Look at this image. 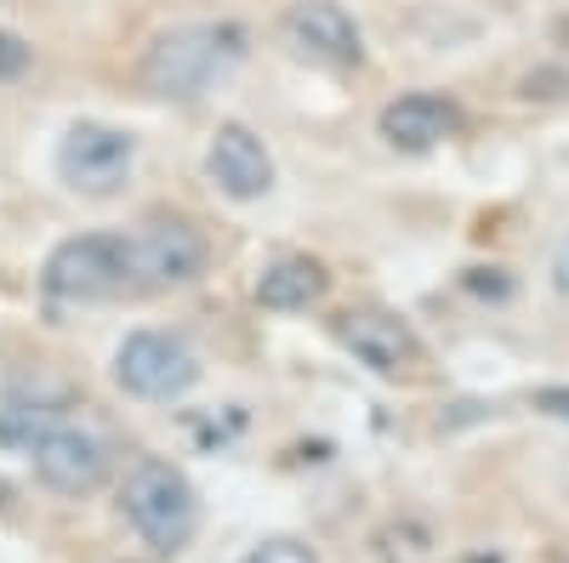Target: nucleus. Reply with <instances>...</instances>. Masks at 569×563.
<instances>
[{
  "label": "nucleus",
  "instance_id": "9b49d317",
  "mask_svg": "<svg viewBox=\"0 0 569 563\" xmlns=\"http://www.w3.org/2000/svg\"><path fill=\"white\" fill-rule=\"evenodd\" d=\"M206 165H211L217 188H222V194H233V200H262L268 188H273V160H268V149L257 143L246 125H222L211 137Z\"/></svg>",
  "mask_w": 569,
  "mask_h": 563
},
{
  "label": "nucleus",
  "instance_id": "7ed1b4c3",
  "mask_svg": "<svg viewBox=\"0 0 569 563\" xmlns=\"http://www.w3.org/2000/svg\"><path fill=\"white\" fill-rule=\"evenodd\" d=\"M131 285H142L137 240H120V233H80L46 257V291L58 302H103Z\"/></svg>",
  "mask_w": 569,
  "mask_h": 563
},
{
  "label": "nucleus",
  "instance_id": "dca6fc26",
  "mask_svg": "<svg viewBox=\"0 0 569 563\" xmlns=\"http://www.w3.org/2000/svg\"><path fill=\"white\" fill-rule=\"evenodd\" d=\"M552 285L569 296V240H563V245H558V257H552Z\"/></svg>",
  "mask_w": 569,
  "mask_h": 563
},
{
  "label": "nucleus",
  "instance_id": "f257e3e1",
  "mask_svg": "<svg viewBox=\"0 0 569 563\" xmlns=\"http://www.w3.org/2000/svg\"><path fill=\"white\" fill-rule=\"evenodd\" d=\"M240 58H246V34L233 23H188V29H171L149 46L142 86H149L154 98H200V91L211 80H222Z\"/></svg>",
  "mask_w": 569,
  "mask_h": 563
},
{
  "label": "nucleus",
  "instance_id": "f03ea898",
  "mask_svg": "<svg viewBox=\"0 0 569 563\" xmlns=\"http://www.w3.org/2000/svg\"><path fill=\"white\" fill-rule=\"evenodd\" d=\"M120 506H126V519L131 530L149 541L154 552H182L188 535H194L200 524V501H194V484H188L171 461L160 455H142L131 473H126V490H120Z\"/></svg>",
  "mask_w": 569,
  "mask_h": 563
},
{
  "label": "nucleus",
  "instance_id": "4468645a",
  "mask_svg": "<svg viewBox=\"0 0 569 563\" xmlns=\"http://www.w3.org/2000/svg\"><path fill=\"white\" fill-rule=\"evenodd\" d=\"M23 58H29L23 40H18V34H0V80H12V74L23 69Z\"/></svg>",
  "mask_w": 569,
  "mask_h": 563
},
{
  "label": "nucleus",
  "instance_id": "20e7f679",
  "mask_svg": "<svg viewBox=\"0 0 569 563\" xmlns=\"http://www.w3.org/2000/svg\"><path fill=\"white\" fill-rule=\"evenodd\" d=\"M131 160H137V143L114 125H98V120H80L69 125V137L58 143V177L74 188V194H91L103 200L131 177Z\"/></svg>",
  "mask_w": 569,
  "mask_h": 563
},
{
  "label": "nucleus",
  "instance_id": "6e6552de",
  "mask_svg": "<svg viewBox=\"0 0 569 563\" xmlns=\"http://www.w3.org/2000/svg\"><path fill=\"white\" fill-rule=\"evenodd\" d=\"M206 273V240L194 222L182 217H160L142 228L137 240V279L142 285H188Z\"/></svg>",
  "mask_w": 569,
  "mask_h": 563
},
{
  "label": "nucleus",
  "instance_id": "f8f14e48",
  "mask_svg": "<svg viewBox=\"0 0 569 563\" xmlns=\"http://www.w3.org/2000/svg\"><path fill=\"white\" fill-rule=\"evenodd\" d=\"M325 285H330V279H325V268H319L313 257H279V262L262 268V279H257V302L273 308V313H297V308L319 302Z\"/></svg>",
  "mask_w": 569,
  "mask_h": 563
},
{
  "label": "nucleus",
  "instance_id": "1a4fd4ad",
  "mask_svg": "<svg viewBox=\"0 0 569 563\" xmlns=\"http://www.w3.org/2000/svg\"><path fill=\"white\" fill-rule=\"evenodd\" d=\"M34 473L63 495H86L109 473V444L86 428H52L34 444Z\"/></svg>",
  "mask_w": 569,
  "mask_h": 563
},
{
  "label": "nucleus",
  "instance_id": "ddd939ff",
  "mask_svg": "<svg viewBox=\"0 0 569 563\" xmlns=\"http://www.w3.org/2000/svg\"><path fill=\"white\" fill-rule=\"evenodd\" d=\"M240 563H319V557H313V546H302V541H262V546L246 552Z\"/></svg>",
  "mask_w": 569,
  "mask_h": 563
},
{
  "label": "nucleus",
  "instance_id": "0eeeda50",
  "mask_svg": "<svg viewBox=\"0 0 569 563\" xmlns=\"http://www.w3.org/2000/svg\"><path fill=\"white\" fill-rule=\"evenodd\" d=\"M279 34L302 63H319V69H353L365 58V34L337 0H302V7L284 12Z\"/></svg>",
  "mask_w": 569,
  "mask_h": 563
},
{
  "label": "nucleus",
  "instance_id": "39448f33",
  "mask_svg": "<svg viewBox=\"0 0 569 563\" xmlns=\"http://www.w3.org/2000/svg\"><path fill=\"white\" fill-rule=\"evenodd\" d=\"M337 342L359 364H370L376 375H416L427 364V348L416 336V324L388 313V308H348L337 319Z\"/></svg>",
  "mask_w": 569,
  "mask_h": 563
},
{
  "label": "nucleus",
  "instance_id": "9d476101",
  "mask_svg": "<svg viewBox=\"0 0 569 563\" xmlns=\"http://www.w3.org/2000/svg\"><path fill=\"white\" fill-rule=\"evenodd\" d=\"M461 125H467V114H461L456 98H445V91H405L399 103L382 109V137L405 154H427V149L450 143Z\"/></svg>",
  "mask_w": 569,
  "mask_h": 563
},
{
  "label": "nucleus",
  "instance_id": "2eb2a0df",
  "mask_svg": "<svg viewBox=\"0 0 569 563\" xmlns=\"http://www.w3.org/2000/svg\"><path fill=\"white\" fill-rule=\"evenodd\" d=\"M536 404H541L547 415H563V421H569V393H563V388H547V393H536Z\"/></svg>",
  "mask_w": 569,
  "mask_h": 563
},
{
  "label": "nucleus",
  "instance_id": "423d86ee",
  "mask_svg": "<svg viewBox=\"0 0 569 563\" xmlns=\"http://www.w3.org/2000/svg\"><path fill=\"white\" fill-rule=\"evenodd\" d=\"M114 375H120V388L137 393V399H177V393L194 388L200 359L188 353L177 336H166V331H137V336L120 342Z\"/></svg>",
  "mask_w": 569,
  "mask_h": 563
}]
</instances>
